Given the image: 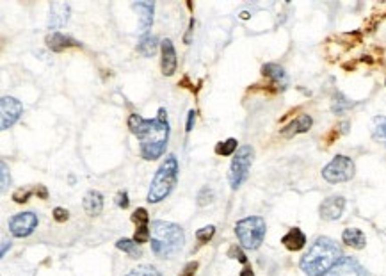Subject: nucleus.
Instances as JSON below:
<instances>
[{
    "instance_id": "nucleus-1",
    "label": "nucleus",
    "mask_w": 386,
    "mask_h": 276,
    "mask_svg": "<svg viewBox=\"0 0 386 276\" xmlns=\"http://www.w3.org/2000/svg\"><path fill=\"white\" fill-rule=\"evenodd\" d=\"M128 129L141 143V155L146 160L159 159L169 139V121L166 109H159L155 120H145L139 114H130Z\"/></svg>"
},
{
    "instance_id": "nucleus-2",
    "label": "nucleus",
    "mask_w": 386,
    "mask_h": 276,
    "mask_svg": "<svg viewBox=\"0 0 386 276\" xmlns=\"http://www.w3.org/2000/svg\"><path fill=\"white\" fill-rule=\"evenodd\" d=\"M342 258V249L333 239L319 237L303 255L299 265L306 276H324L329 274Z\"/></svg>"
},
{
    "instance_id": "nucleus-3",
    "label": "nucleus",
    "mask_w": 386,
    "mask_h": 276,
    "mask_svg": "<svg viewBox=\"0 0 386 276\" xmlns=\"http://www.w3.org/2000/svg\"><path fill=\"white\" fill-rule=\"evenodd\" d=\"M152 251L159 258H171L184 246V230L169 221H153L150 226Z\"/></svg>"
},
{
    "instance_id": "nucleus-4",
    "label": "nucleus",
    "mask_w": 386,
    "mask_h": 276,
    "mask_svg": "<svg viewBox=\"0 0 386 276\" xmlns=\"http://www.w3.org/2000/svg\"><path fill=\"white\" fill-rule=\"evenodd\" d=\"M176 180H178V160L175 155H169L160 164L155 176H153L148 191V202L159 203L164 198H168L173 187L176 186Z\"/></svg>"
},
{
    "instance_id": "nucleus-5",
    "label": "nucleus",
    "mask_w": 386,
    "mask_h": 276,
    "mask_svg": "<svg viewBox=\"0 0 386 276\" xmlns=\"http://www.w3.org/2000/svg\"><path fill=\"white\" fill-rule=\"evenodd\" d=\"M266 219L260 216H251L244 218L235 225V233H237L238 242L242 248L246 249H256L264 242L266 237Z\"/></svg>"
},
{
    "instance_id": "nucleus-6",
    "label": "nucleus",
    "mask_w": 386,
    "mask_h": 276,
    "mask_svg": "<svg viewBox=\"0 0 386 276\" xmlns=\"http://www.w3.org/2000/svg\"><path fill=\"white\" fill-rule=\"evenodd\" d=\"M253 157H254V150L246 144V146H240L235 153L233 160H231L230 166V183L231 189H238L242 183L246 182L247 175H249L251 164H253Z\"/></svg>"
},
{
    "instance_id": "nucleus-7",
    "label": "nucleus",
    "mask_w": 386,
    "mask_h": 276,
    "mask_svg": "<svg viewBox=\"0 0 386 276\" xmlns=\"http://www.w3.org/2000/svg\"><path fill=\"white\" fill-rule=\"evenodd\" d=\"M354 162H352L351 157L345 155H336L335 159L329 164H326V167L322 169V176L326 182L329 183H340V182H347L354 176Z\"/></svg>"
},
{
    "instance_id": "nucleus-8",
    "label": "nucleus",
    "mask_w": 386,
    "mask_h": 276,
    "mask_svg": "<svg viewBox=\"0 0 386 276\" xmlns=\"http://www.w3.org/2000/svg\"><path fill=\"white\" fill-rule=\"evenodd\" d=\"M0 113H2L0 127H2V130H8L20 120V116L24 113V105H22L20 100H16V98L4 97L2 102H0Z\"/></svg>"
},
{
    "instance_id": "nucleus-9",
    "label": "nucleus",
    "mask_w": 386,
    "mask_h": 276,
    "mask_svg": "<svg viewBox=\"0 0 386 276\" xmlns=\"http://www.w3.org/2000/svg\"><path fill=\"white\" fill-rule=\"evenodd\" d=\"M38 226V216L34 212H22L9 219V230L15 237H27Z\"/></svg>"
},
{
    "instance_id": "nucleus-10",
    "label": "nucleus",
    "mask_w": 386,
    "mask_h": 276,
    "mask_svg": "<svg viewBox=\"0 0 386 276\" xmlns=\"http://www.w3.org/2000/svg\"><path fill=\"white\" fill-rule=\"evenodd\" d=\"M343 209H345V198L343 196H329L319 207L320 218L326 221H336L342 218Z\"/></svg>"
},
{
    "instance_id": "nucleus-11",
    "label": "nucleus",
    "mask_w": 386,
    "mask_h": 276,
    "mask_svg": "<svg viewBox=\"0 0 386 276\" xmlns=\"http://www.w3.org/2000/svg\"><path fill=\"white\" fill-rule=\"evenodd\" d=\"M329 276H368L361 264L352 257H343L338 264L333 267Z\"/></svg>"
},
{
    "instance_id": "nucleus-12",
    "label": "nucleus",
    "mask_w": 386,
    "mask_h": 276,
    "mask_svg": "<svg viewBox=\"0 0 386 276\" xmlns=\"http://www.w3.org/2000/svg\"><path fill=\"white\" fill-rule=\"evenodd\" d=\"M160 52H162V73L166 77H171L176 71V52L173 47L171 39H164L160 41Z\"/></svg>"
},
{
    "instance_id": "nucleus-13",
    "label": "nucleus",
    "mask_w": 386,
    "mask_h": 276,
    "mask_svg": "<svg viewBox=\"0 0 386 276\" xmlns=\"http://www.w3.org/2000/svg\"><path fill=\"white\" fill-rule=\"evenodd\" d=\"M70 18V6L64 2H54L50 6V18H48V27L61 29Z\"/></svg>"
},
{
    "instance_id": "nucleus-14",
    "label": "nucleus",
    "mask_w": 386,
    "mask_h": 276,
    "mask_svg": "<svg viewBox=\"0 0 386 276\" xmlns=\"http://www.w3.org/2000/svg\"><path fill=\"white\" fill-rule=\"evenodd\" d=\"M312 125H313L312 116H308V114H301V116H297L296 120L292 121V123H289L285 129L281 130V136L294 137L296 134L308 132V130L312 129Z\"/></svg>"
},
{
    "instance_id": "nucleus-15",
    "label": "nucleus",
    "mask_w": 386,
    "mask_h": 276,
    "mask_svg": "<svg viewBox=\"0 0 386 276\" xmlns=\"http://www.w3.org/2000/svg\"><path fill=\"white\" fill-rule=\"evenodd\" d=\"M47 47L50 48L52 52H63L70 47H78V43L73 38L63 34V32H52L47 38Z\"/></svg>"
},
{
    "instance_id": "nucleus-16",
    "label": "nucleus",
    "mask_w": 386,
    "mask_h": 276,
    "mask_svg": "<svg viewBox=\"0 0 386 276\" xmlns=\"http://www.w3.org/2000/svg\"><path fill=\"white\" fill-rule=\"evenodd\" d=\"M262 73H264V77H267L274 86H278V87H287V84H289V78H287L285 70H283L281 66H278V64H274V62L264 64Z\"/></svg>"
},
{
    "instance_id": "nucleus-17",
    "label": "nucleus",
    "mask_w": 386,
    "mask_h": 276,
    "mask_svg": "<svg viewBox=\"0 0 386 276\" xmlns=\"http://www.w3.org/2000/svg\"><path fill=\"white\" fill-rule=\"evenodd\" d=\"M281 242H283V246H285L287 249H290V251H299V249H303L304 244H306V235L301 232V228H290L289 232L283 235Z\"/></svg>"
},
{
    "instance_id": "nucleus-18",
    "label": "nucleus",
    "mask_w": 386,
    "mask_h": 276,
    "mask_svg": "<svg viewBox=\"0 0 386 276\" xmlns=\"http://www.w3.org/2000/svg\"><path fill=\"white\" fill-rule=\"evenodd\" d=\"M134 9L139 13V25H141L139 31L145 34V32H148V29L152 27L153 4L152 2H137V4H134Z\"/></svg>"
},
{
    "instance_id": "nucleus-19",
    "label": "nucleus",
    "mask_w": 386,
    "mask_h": 276,
    "mask_svg": "<svg viewBox=\"0 0 386 276\" xmlns=\"http://www.w3.org/2000/svg\"><path fill=\"white\" fill-rule=\"evenodd\" d=\"M84 210H86L87 216H98L103 209V196L98 193V191H89L86 196H84Z\"/></svg>"
},
{
    "instance_id": "nucleus-20",
    "label": "nucleus",
    "mask_w": 386,
    "mask_h": 276,
    "mask_svg": "<svg viewBox=\"0 0 386 276\" xmlns=\"http://www.w3.org/2000/svg\"><path fill=\"white\" fill-rule=\"evenodd\" d=\"M342 241L354 249H363L367 244V237L359 228H345L342 233Z\"/></svg>"
},
{
    "instance_id": "nucleus-21",
    "label": "nucleus",
    "mask_w": 386,
    "mask_h": 276,
    "mask_svg": "<svg viewBox=\"0 0 386 276\" xmlns=\"http://www.w3.org/2000/svg\"><path fill=\"white\" fill-rule=\"evenodd\" d=\"M157 48H159V41H157L155 36H143L141 41H139V45H137V52L143 54L145 57H152V55H155Z\"/></svg>"
},
{
    "instance_id": "nucleus-22",
    "label": "nucleus",
    "mask_w": 386,
    "mask_h": 276,
    "mask_svg": "<svg viewBox=\"0 0 386 276\" xmlns=\"http://www.w3.org/2000/svg\"><path fill=\"white\" fill-rule=\"evenodd\" d=\"M372 136L377 143L386 146V116H375L372 120Z\"/></svg>"
},
{
    "instance_id": "nucleus-23",
    "label": "nucleus",
    "mask_w": 386,
    "mask_h": 276,
    "mask_svg": "<svg viewBox=\"0 0 386 276\" xmlns=\"http://www.w3.org/2000/svg\"><path fill=\"white\" fill-rule=\"evenodd\" d=\"M116 248L121 249V251L128 253L132 258H139L141 257V249H139V244H137L134 239H119L116 242Z\"/></svg>"
},
{
    "instance_id": "nucleus-24",
    "label": "nucleus",
    "mask_w": 386,
    "mask_h": 276,
    "mask_svg": "<svg viewBox=\"0 0 386 276\" xmlns=\"http://www.w3.org/2000/svg\"><path fill=\"white\" fill-rule=\"evenodd\" d=\"M237 152V139H233V137H230V139H226L224 143H219L217 146H215V153L217 155H233V153Z\"/></svg>"
},
{
    "instance_id": "nucleus-25",
    "label": "nucleus",
    "mask_w": 386,
    "mask_h": 276,
    "mask_svg": "<svg viewBox=\"0 0 386 276\" xmlns=\"http://www.w3.org/2000/svg\"><path fill=\"white\" fill-rule=\"evenodd\" d=\"M126 276H162L153 265H139V267L132 269Z\"/></svg>"
},
{
    "instance_id": "nucleus-26",
    "label": "nucleus",
    "mask_w": 386,
    "mask_h": 276,
    "mask_svg": "<svg viewBox=\"0 0 386 276\" xmlns=\"http://www.w3.org/2000/svg\"><path fill=\"white\" fill-rule=\"evenodd\" d=\"M132 221L137 226H148V212H146V209H137L132 214Z\"/></svg>"
},
{
    "instance_id": "nucleus-27",
    "label": "nucleus",
    "mask_w": 386,
    "mask_h": 276,
    "mask_svg": "<svg viewBox=\"0 0 386 276\" xmlns=\"http://www.w3.org/2000/svg\"><path fill=\"white\" fill-rule=\"evenodd\" d=\"M134 241L137 244H143V242L150 241V226H137L136 235H134Z\"/></svg>"
},
{
    "instance_id": "nucleus-28",
    "label": "nucleus",
    "mask_w": 386,
    "mask_h": 276,
    "mask_svg": "<svg viewBox=\"0 0 386 276\" xmlns=\"http://www.w3.org/2000/svg\"><path fill=\"white\" fill-rule=\"evenodd\" d=\"M214 233H215L214 226H205V228H201V230L196 232V237H198L199 242H208L212 237H214Z\"/></svg>"
},
{
    "instance_id": "nucleus-29",
    "label": "nucleus",
    "mask_w": 386,
    "mask_h": 276,
    "mask_svg": "<svg viewBox=\"0 0 386 276\" xmlns=\"http://www.w3.org/2000/svg\"><path fill=\"white\" fill-rule=\"evenodd\" d=\"M212 198H214V193H212V189H208V187H203V189L199 191V195H198V205H207V203L212 202Z\"/></svg>"
},
{
    "instance_id": "nucleus-30",
    "label": "nucleus",
    "mask_w": 386,
    "mask_h": 276,
    "mask_svg": "<svg viewBox=\"0 0 386 276\" xmlns=\"http://www.w3.org/2000/svg\"><path fill=\"white\" fill-rule=\"evenodd\" d=\"M31 196V189H16L15 195H13V200L16 203H25Z\"/></svg>"
},
{
    "instance_id": "nucleus-31",
    "label": "nucleus",
    "mask_w": 386,
    "mask_h": 276,
    "mask_svg": "<svg viewBox=\"0 0 386 276\" xmlns=\"http://www.w3.org/2000/svg\"><path fill=\"white\" fill-rule=\"evenodd\" d=\"M2 191L8 189V186L11 183V176H9V169H8V164H6V160H2Z\"/></svg>"
},
{
    "instance_id": "nucleus-32",
    "label": "nucleus",
    "mask_w": 386,
    "mask_h": 276,
    "mask_svg": "<svg viewBox=\"0 0 386 276\" xmlns=\"http://www.w3.org/2000/svg\"><path fill=\"white\" fill-rule=\"evenodd\" d=\"M230 257H231V258H237V260L242 262V264H247L246 255H244V253H242V249L237 248V246H233V248L230 249Z\"/></svg>"
},
{
    "instance_id": "nucleus-33",
    "label": "nucleus",
    "mask_w": 386,
    "mask_h": 276,
    "mask_svg": "<svg viewBox=\"0 0 386 276\" xmlns=\"http://www.w3.org/2000/svg\"><path fill=\"white\" fill-rule=\"evenodd\" d=\"M340 100H336L335 102V105H333V111H335V113H342V111L343 109H347V107H351V102H345V98H343L342 97V95H340Z\"/></svg>"
},
{
    "instance_id": "nucleus-34",
    "label": "nucleus",
    "mask_w": 386,
    "mask_h": 276,
    "mask_svg": "<svg viewBox=\"0 0 386 276\" xmlns=\"http://www.w3.org/2000/svg\"><path fill=\"white\" fill-rule=\"evenodd\" d=\"M54 219L59 223H64L68 219V210L63 209V207H57V209H54Z\"/></svg>"
},
{
    "instance_id": "nucleus-35",
    "label": "nucleus",
    "mask_w": 386,
    "mask_h": 276,
    "mask_svg": "<svg viewBox=\"0 0 386 276\" xmlns=\"http://www.w3.org/2000/svg\"><path fill=\"white\" fill-rule=\"evenodd\" d=\"M116 203H117V207H121V209H128L130 202H128V195H126L125 191H123V193H117Z\"/></svg>"
},
{
    "instance_id": "nucleus-36",
    "label": "nucleus",
    "mask_w": 386,
    "mask_h": 276,
    "mask_svg": "<svg viewBox=\"0 0 386 276\" xmlns=\"http://www.w3.org/2000/svg\"><path fill=\"white\" fill-rule=\"evenodd\" d=\"M196 269H198V262H189L184 267V271L180 272V276H194Z\"/></svg>"
},
{
    "instance_id": "nucleus-37",
    "label": "nucleus",
    "mask_w": 386,
    "mask_h": 276,
    "mask_svg": "<svg viewBox=\"0 0 386 276\" xmlns=\"http://www.w3.org/2000/svg\"><path fill=\"white\" fill-rule=\"evenodd\" d=\"M194 121H196V113L194 111H189V118H187V132H191L192 127H194Z\"/></svg>"
},
{
    "instance_id": "nucleus-38",
    "label": "nucleus",
    "mask_w": 386,
    "mask_h": 276,
    "mask_svg": "<svg viewBox=\"0 0 386 276\" xmlns=\"http://www.w3.org/2000/svg\"><path fill=\"white\" fill-rule=\"evenodd\" d=\"M36 195H38L39 198L47 200V198H48V191H47V187H45V186H38V187H36Z\"/></svg>"
},
{
    "instance_id": "nucleus-39",
    "label": "nucleus",
    "mask_w": 386,
    "mask_h": 276,
    "mask_svg": "<svg viewBox=\"0 0 386 276\" xmlns=\"http://www.w3.org/2000/svg\"><path fill=\"white\" fill-rule=\"evenodd\" d=\"M192 29H194V20H191V24H189L187 36H185V43H189V41H191V32H192Z\"/></svg>"
},
{
    "instance_id": "nucleus-40",
    "label": "nucleus",
    "mask_w": 386,
    "mask_h": 276,
    "mask_svg": "<svg viewBox=\"0 0 386 276\" xmlns=\"http://www.w3.org/2000/svg\"><path fill=\"white\" fill-rule=\"evenodd\" d=\"M8 248H11V242L2 241V257H4V255H6V251H8Z\"/></svg>"
},
{
    "instance_id": "nucleus-41",
    "label": "nucleus",
    "mask_w": 386,
    "mask_h": 276,
    "mask_svg": "<svg viewBox=\"0 0 386 276\" xmlns=\"http://www.w3.org/2000/svg\"><path fill=\"white\" fill-rule=\"evenodd\" d=\"M240 276H254V274L251 272V269H244V271L240 272Z\"/></svg>"
}]
</instances>
